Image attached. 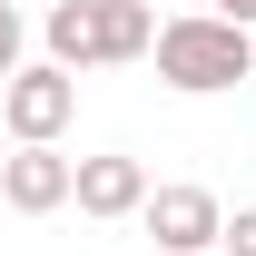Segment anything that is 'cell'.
Masks as SVG:
<instances>
[{
  "label": "cell",
  "instance_id": "3957f363",
  "mask_svg": "<svg viewBox=\"0 0 256 256\" xmlns=\"http://www.w3.org/2000/svg\"><path fill=\"white\" fill-rule=\"evenodd\" d=\"M69 118H79V69H60V60H20L10 79H0V128H10L20 148H60Z\"/></svg>",
  "mask_w": 256,
  "mask_h": 256
},
{
  "label": "cell",
  "instance_id": "277c9868",
  "mask_svg": "<svg viewBox=\"0 0 256 256\" xmlns=\"http://www.w3.org/2000/svg\"><path fill=\"white\" fill-rule=\"evenodd\" d=\"M138 226H148L168 256H217V226H226V207H217L207 188H188V178H168V188H148Z\"/></svg>",
  "mask_w": 256,
  "mask_h": 256
},
{
  "label": "cell",
  "instance_id": "ba28073f",
  "mask_svg": "<svg viewBox=\"0 0 256 256\" xmlns=\"http://www.w3.org/2000/svg\"><path fill=\"white\" fill-rule=\"evenodd\" d=\"M217 256H256V207H236V217L217 226Z\"/></svg>",
  "mask_w": 256,
  "mask_h": 256
},
{
  "label": "cell",
  "instance_id": "7a4b0ae2",
  "mask_svg": "<svg viewBox=\"0 0 256 256\" xmlns=\"http://www.w3.org/2000/svg\"><path fill=\"white\" fill-rule=\"evenodd\" d=\"M40 40H50L60 69H118V60H148L158 10H148V0H50Z\"/></svg>",
  "mask_w": 256,
  "mask_h": 256
},
{
  "label": "cell",
  "instance_id": "6da1fadb",
  "mask_svg": "<svg viewBox=\"0 0 256 256\" xmlns=\"http://www.w3.org/2000/svg\"><path fill=\"white\" fill-rule=\"evenodd\" d=\"M148 60H158L168 89L217 98V89H236V79H256V30H236V20H217V10H178V20H158Z\"/></svg>",
  "mask_w": 256,
  "mask_h": 256
},
{
  "label": "cell",
  "instance_id": "52a82bcc",
  "mask_svg": "<svg viewBox=\"0 0 256 256\" xmlns=\"http://www.w3.org/2000/svg\"><path fill=\"white\" fill-rule=\"evenodd\" d=\"M20 50H30V20H20V10H10V0H0V79H10V69H20Z\"/></svg>",
  "mask_w": 256,
  "mask_h": 256
},
{
  "label": "cell",
  "instance_id": "8992f818",
  "mask_svg": "<svg viewBox=\"0 0 256 256\" xmlns=\"http://www.w3.org/2000/svg\"><path fill=\"white\" fill-rule=\"evenodd\" d=\"M69 207H79V217H98V226L138 217V207H148V168H138V158H118V148H108V158H79Z\"/></svg>",
  "mask_w": 256,
  "mask_h": 256
},
{
  "label": "cell",
  "instance_id": "5b68a950",
  "mask_svg": "<svg viewBox=\"0 0 256 256\" xmlns=\"http://www.w3.org/2000/svg\"><path fill=\"white\" fill-rule=\"evenodd\" d=\"M69 178H79V158H60V148H10L0 158V207L10 217H60Z\"/></svg>",
  "mask_w": 256,
  "mask_h": 256
},
{
  "label": "cell",
  "instance_id": "9c48e42d",
  "mask_svg": "<svg viewBox=\"0 0 256 256\" xmlns=\"http://www.w3.org/2000/svg\"><path fill=\"white\" fill-rule=\"evenodd\" d=\"M217 20H236V30H256V0H207Z\"/></svg>",
  "mask_w": 256,
  "mask_h": 256
}]
</instances>
